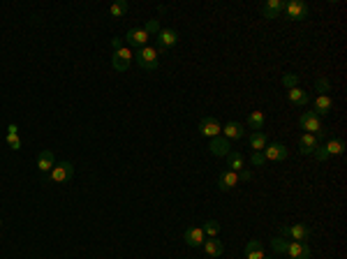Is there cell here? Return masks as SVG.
<instances>
[{
    "mask_svg": "<svg viewBox=\"0 0 347 259\" xmlns=\"http://www.w3.org/2000/svg\"><path fill=\"white\" fill-rule=\"evenodd\" d=\"M298 127L306 130L308 134H315V137H320V134L324 132V125H322L320 116H317L315 111H306L303 116L298 118Z\"/></svg>",
    "mask_w": 347,
    "mask_h": 259,
    "instance_id": "cell-1",
    "label": "cell"
},
{
    "mask_svg": "<svg viewBox=\"0 0 347 259\" xmlns=\"http://www.w3.org/2000/svg\"><path fill=\"white\" fill-rule=\"evenodd\" d=\"M137 58V65L141 67V70H157V65H160V61H157V49H153V46H144V49H139V54L135 56Z\"/></svg>",
    "mask_w": 347,
    "mask_h": 259,
    "instance_id": "cell-2",
    "label": "cell"
},
{
    "mask_svg": "<svg viewBox=\"0 0 347 259\" xmlns=\"http://www.w3.org/2000/svg\"><path fill=\"white\" fill-rule=\"evenodd\" d=\"M199 132H201V137H208V139L220 137V134H223V125H220V121H218V118L204 116L199 121Z\"/></svg>",
    "mask_w": 347,
    "mask_h": 259,
    "instance_id": "cell-3",
    "label": "cell"
},
{
    "mask_svg": "<svg viewBox=\"0 0 347 259\" xmlns=\"http://www.w3.org/2000/svg\"><path fill=\"white\" fill-rule=\"evenodd\" d=\"M49 174H51V181L65 183V181H70V178L74 176V167H72V162H56L54 169H51Z\"/></svg>",
    "mask_w": 347,
    "mask_h": 259,
    "instance_id": "cell-4",
    "label": "cell"
},
{
    "mask_svg": "<svg viewBox=\"0 0 347 259\" xmlns=\"http://www.w3.org/2000/svg\"><path fill=\"white\" fill-rule=\"evenodd\" d=\"M285 12H287V19H292V21H303L310 10L303 0H292V3L285 5Z\"/></svg>",
    "mask_w": 347,
    "mask_h": 259,
    "instance_id": "cell-5",
    "label": "cell"
},
{
    "mask_svg": "<svg viewBox=\"0 0 347 259\" xmlns=\"http://www.w3.org/2000/svg\"><path fill=\"white\" fill-rule=\"evenodd\" d=\"M132 51L130 49H118V51H114V56H111V67H114L116 72H125L127 67H130V63H132Z\"/></svg>",
    "mask_w": 347,
    "mask_h": 259,
    "instance_id": "cell-6",
    "label": "cell"
},
{
    "mask_svg": "<svg viewBox=\"0 0 347 259\" xmlns=\"http://www.w3.org/2000/svg\"><path fill=\"white\" fill-rule=\"evenodd\" d=\"M148 37H151V35H148L144 28H130V30H127V35H125L127 44L137 46V49H144V46H148Z\"/></svg>",
    "mask_w": 347,
    "mask_h": 259,
    "instance_id": "cell-7",
    "label": "cell"
},
{
    "mask_svg": "<svg viewBox=\"0 0 347 259\" xmlns=\"http://www.w3.org/2000/svg\"><path fill=\"white\" fill-rule=\"evenodd\" d=\"M176 44H179V33H176V30L167 28V30H160V33H157V49L160 51H167Z\"/></svg>",
    "mask_w": 347,
    "mask_h": 259,
    "instance_id": "cell-8",
    "label": "cell"
},
{
    "mask_svg": "<svg viewBox=\"0 0 347 259\" xmlns=\"http://www.w3.org/2000/svg\"><path fill=\"white\" fill-rule=\"evenodd\" d=\"M264 158H266V162H280V160H285L287 158V148H285V143H271V146H266L264 150Z\"/></svg>",
    "mask_w": 347,
    "mask_h": 259,
    "instance_id": "cell-9",
    "label": "cell"
},
{
    "mask_svg": "<svg viewBox=\"0 0 347 259\" xmlns=\"http://www.w3.org/2000/svg\"><path fill=\"white\" fill-rule=\"evenodd\" d=\"M287 254L292 259H310L313 257V250H310V245L303 241H292L287 248Z\"/></svg>",
    "mask_w": 347,
    "mask_h": 259,
    "instance_id": "cell-10",
    "label": "cell"
},
{
    "mask_svg": "<svg viewBox=\"0 0 347 259\" xmlns=\"http://www.w3.org/2000/svg\"><path fill=\"white\" fill-rule=\"evenodd\" d=\"M208 148H211V153L218 155V158H227V155L232 153L229 139H225V137H213L211 143H208Z\"/></svg>",
    "mask_w": 347,
    "mask_h": 259,
    "instance_id": "cell-11",
    "label": "cell"
},
{
    "mask_svg": "<svg viewBox=\"0 0 347 259\" xmlns=\"http://www.w3.org/2000/svg\"><path fill=\"white\" fill-rule=\"evenodd\" d=\"M236 185H239V174H236V171L225 169L223 174L218 176V188L223 190V192H227V190L236 188Z\"/></svg>",
    "mask_w": 347,
    "mask_h": 259,
    "instance_id": "cell-12",
    "label": "cell"
},
{
    "mask_svg": "<svg viewBox=\"0 0 347 259\" xmlns=\"http://www.w3.org/2000/svg\"><path fill=\"white\" fill-rule=\"evenodd\" d=\"M204 229L201 227H188L185 229V243L190 245V248H199V245H204Z\"/></svg>",
    "mask_w": 347,
    "mask_h": 259,
    "instance_id": "cell-13",
    "label": "cell"
},
{
    "mask_svg": "<svg viewBox=\"0 0 347 259\" xmlns=\"http://www.w3.org/2000/svg\"><path fill=\"white\" fill-rule=\"evenodd\" d=\"M285 10V3L282 0H269L262 5V17L264 19H278V14Z\"/></svg>",
    "mask_w": 347,
    "mask_h": 259,
    "instance_id": "cell-14",
    "label": "cell"
},
{
    "mask_svg": "<svg viewBox=\"0 0 347 259\" xmlns=\"http://www.w3.org/2000/svg\"><path fill=\"white\" fill-rule=\"evenodd\" d=\"M331 111H333V99L329 95H317L315 97V114L317 116H326Z\"/></svg>",
    "mask_w": 347,
    "mask_h": 259,
    "instance_id": "cell-15",
    "label": "cell"
},
{
    "mask_svg": "<svg viewBox=\"0 0 347 259\" xmlns=\"http://www.w3.org/2000/svg\"><path fill=\"white\" fill-rule=\"evenodd\" d=\"M317 146H320V137L308 134V132H306L303 137H301V141H298V148H301V153H303V155L315 153V148H317Z\"/></svg>",
    "mask_w": 347,
    "mask_h": 259,
    "instance_id": "cell-16",
    "label": "cell"
},
{
    "mask_svg": "<svg viewBox=\"0 0 347 259\" xmlns=\"http://www.w3.org/2000/svg\"><path fill=\"white\" fill-rule=\"evenodd\" d=\"M204 252H206L208 257H223V252H225L223 241H218V238H208V241H204Z\"/></svg>",
    "mask_w": 347,
    "mask_h": 259,
    "instance_id": "cell-17",
    "label": "cell"
},
{
    "mask_svg": "<svg viewBox=\"0 0 347 259\" xmlns=\"http://www.w3.org/2000/svg\"><path fill=\"white\" fill-rule=\"evenodd\" d=\"M313 236V229L310 227H306V225H294V227H289V238H294V241H308V238Z\"/></svg>",
    "mask_w": 347,
    "mask_h": 259,
    "instance_id": "cell-18",
    "label": "cell"
},
{
    "mask_svg": "<svg viewBox=\"0 0 347 259\" xmlns=\"http://www.w3.org/2000/svg\"><path fill=\"white\" fill-rule=\"evenodd\" d=\"M54 165H56L54 153H51V150H42V153H39V160H37V169L44 171V174H49V171L54 169Z\"/></svg>",
    "mask_w": 347,
    "mask_h": 259,
    "instance_id": "cell-19",
    "label": "cell"
},
{
    "mask_svg": "<svg viewBox=\"0 0 347 259\" xmlns=\"http://www.w3.org/2000/svg\"><path fill=\"white\" fill-rule=\"evenodd\" d=\"M243 165H245V160H243V155L239 153V150H232V153L227 155V169L229 171H243Z\"/></svg>",
    "mask_w": 347,
    "mask_h": 259,
    "instance_id": "cell-20",
    "label": "cell"
},
{
    "mask_svg": "<svg viewBox=\"0 0 347 259\" xmlns=\"http://www.w3.org/2000/svg\"><path fill=\"white\" fill-rule=\"evenodd\" d=\"M324 153H326V158H331V155H342L345 153V141H342V139H331V141H326Z\"/></svg>",
    "mask_w": 347,
    "mask_h": 259,
    "instance_id": "cell-21",
    "label": "cell"
},
{
    "mask_svg": "<svg viewBox=\"0 0 347 259\" xmlns=\"http://www.w3.org/2000/svg\"><path fill=\"white\" fill-rule=\"evenodd\" d=\"M245 259H264V248L259 241H250L245 245Z\"/></svg>",
    "mask_w": 347,
    "mask_h": 259,
    "instance_id": "cell-22",
    "label": "cell"
},
{
    "mask_svg": "<svg viewBox=\"0 0 347 259\" xmlns=\"http://www.w3.org/2000/svg\"><path fill=\"white\" fill-rule=\"evenodd\" d=\"M264 123H266L264 111H252V114L248 116V125H250V130H255V132H262Z\"/></svg>",
    "mask_w": 347,
    "mask_h": 259,
    "instance_id": "cell-23",
    "label": "cell"
},
{
    "mask_svg": "<svg viewBox=\"0 0 347 259\" xmlns=\"http://www.w3.org/2000/svg\"><path fill=\"white\" fill-rule=\"evenodd\" d=\"M223 134H225V139H229V141H232V139H241L243 137V130H241V125L239 123H227V125L223 127Z\"/></svg>",
    "mask_w": 347,
    "mask_h": 259,
    "instance_id": "cell-24",
    "label": "cell"
},
{
    "mask_svg": "<svg viewBox=\"0 0 347 259\" xmlns=\"http://www.w3.org/2000/svg\"><path fill=\"white\" fill-rule=\"evenodd\" d=\"M250 148L255 153H262L266 148V134L264 132H252L250 134Z\"/></svg>",
    "mask_w": 347,
    "mask_h": 259,
    "instance_id": "cell-25",
    "label": "cell"
},
{
    "mask_svg": "<svg viewBox=\"0 0 347 259\" xmlns=\"http://www.w3.org/2000/svg\"><path fill=\"white\" fill-rule=\"evenodd\" d=\"M289 99H292L294 105L303 107V105H308L310 102V95L306 93V90H301V88H289Z\"/></svg>",
    "mask_w": 347,
    "mask_h": 259,
    "instance_id": "cell-26",
    "label": "cell"
},
{
    "mask_svg": "<svg viewBox=\"0 0 347 259\" xmlns=\"http://www.w3.org/2000/svg\"><path fill=\"white\" fill-rule=\"evenodd\" d=\"M271 248H273V252H278V254H287L289 243H287V238L276 236V238H273V241H271Z\"/></svg>",
    "mask_w": 347,
    "mask_h": 259,
    "instance_id": "cell-27",
    "label": "cell"
},
{
    "mask_svg": "<svg viewBox=\"0 0 347 259\" xmlns=\"http://www.w3.org/2000/svg\"><path fill=\"white\" fill-rule=\"evenodd\" d=\"M127 10H130V5H127L125 0H118V3H114V5H111L109 14H111V17H123V14H127Z\"/></svg>",
    "mask_w": 347,
    "mask_h": 259,
    "instance_id": "cell-28",
    "label": "cell"
},
{
    "mask_svg": "<svg viewBox=\"0 0 347 259\" xmlns=\"http://www.w3.org/2000/svg\"><path fill=\"white\" fill-rule=\"evenodd\" d=\"M201 229H204V234H206L208 238H215V236H218V232H220V225H218L215 220H206Z\"/></svg>",
    "mask_w": 347,
    "mask_h": 259,
    "instance_id": "cell-29",
    "label": "cell"
},
{
    "mask_svg": "<svg viewBox=\"0 0 347 259\" xmlns=\"http://www.w3.org/2000/svg\"><path fill=\"white\" fill-rule=\"evenodd\" d=\"M282 86L285 88H298V74H285L282 77Z\"/></svg>",
    "mask_w": 347,
    "mask_h": 259,
    "instance_id": "cell-30",
    "label": "cell"
},
{
    "mask_svg": "<svg viewBox=\"0 0 347 259\" xmlns=\"http://www.w3.org/2000/svg\"><path fill=\"white\" fill-rule=\"evenodd\" d=\"M315 88H317V93L320 95H326L331 90V83L326 81V79H317V83H315Z\"/></svg>",
    "mask_w": 347,
    "mask_h": 259,
    "instance_id": "cell-31",
    "label": "cell"
},
{
    "mask_svg": "<svg viewBox=\"0 0 347 259\" xmlns=\"http://www.w3.org/2000/svg\"><path fill=\"white\" fill-rule=\"evenodd\" d=\"M144 30H146L148 35H157L162 28H160V23H157V19H153V21H148L146 26H144Z\"/></svg>",
    "mask_w": 347,
    "mask_h": 259,
    "instance_id": "cell-32",
    "label": "cell"
},
{
    "mask_svg": "<svg viewBox=\"0 0 347 259\" xmlns=\"http://www.w3.org/2000/svg\"><path fill=\"white\" fill-rule=\"evenodd\" d=\"M7 143H10L12 150H19V148H21V139H19V134H7Z\"/></svg>",
    "mask_w": 347,
    "mask_h": 259,
    "instance_id": "cell-33",
    "label": "cell"
},
{
    "mask_svg": "<svg viewBox=\"0 0 347 259\" xmlns=\"http://www.w3.org/2000/svg\"><path fill=\"white\" fill-rule=\"evenodd\" d=\"M252 165H255V167H264L266 165L264 153H252Z\"/></svg>",
    "mask_w": 347,
    "mask_h": 259,
    "instance_id": "cell-34",
    "label": "cell"
},
{
    "mask_svg": "<svg viewBox=\"0 0 347 259\" xmlns=\"http://www.w3.org/2000/svg\"><path fill=\"white\" fill-rule=\"evenodd\" d=\"M111 49H114V51L123 49V39H120V37H114V39H111Z\"/></svg>",
    "mask_w": 347,
    "mask_h": 259,
    "instance_id": "cell-35",
    "label": "cell"
},
{
    "mask_svg": "<svg viewBox=\"0 0 347 259\" xmlns=\"http://www.w3.org/2000/svg\"><path fill=\"white\" fill-rule=\"evenodd\" d=\"M239 181H243V183L252 181V174H250V171H239Z\"/></svg>",
    "mask_w": 347,
    "mask_h": 259,
    "instance_id": "cell-36",
    "label": "cell"
},
{
    "mask_svg": "<svg viewBox=\"0 0 347 259\" xmlns=\"http://www.w3.org/2000/svg\"><path fill=\"white\" fill-rule=\"evenodd\" d=\"M19 132V127L17 125H14V123H12V125L10 127H7V134H17Z\"/></svg>",
    "mask_w": 347,
    "mask_h": 259,
    "instance_id": "cell-37",
    "label": "cell"
},
{
    "mask_svg": "<svg viewBox=\"0 0 347 259\" xmlns=\"http://www.w3.org/2000/svg\"><path fill=\"white\" fill-rule=\"evenodd\" d=\"M280 236L282 238H289V227H282V229H280Z\"/></svg>",
    "mask_w": 347,
    "mask_h": 259,
    "instance_id": "cell-38",
    "label": "cell"
},
{
    "mask_svg": "<svg viewBox=\"0 0 347 259\" xmlns=\"http://www.w3.org/2000/svg\"><path fill=\"white\" fill-rule=\"evenodd\" d=\"M264 259H269V257H264Z\"/></svg>",
    "mask_w": 347,
    "mask_h": 259,
    "instance_id": "cell-39",
    "label": "cell"
},
{
    "mask_svg": "<svg viewBox=\"0 0 347 259\" xmlns=\"http://www.w3.org/2000/svg\"><path fill=\"white\" fill-rule=\"evenodd\" d=\"M0 225H3V222H0Z\"/></svg>",
    "mask_w": 347,
    "mask_h": 259,
    "instance_id": "cell-40",
    "label": "cell"
}]
</instances>
